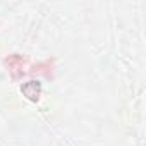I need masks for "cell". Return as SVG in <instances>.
Instances as JSON below:
<instances>
[{
    "label": "cell",
    "mask_w": 146,
    "mask_h": 146,
    "mask_svg": "<svg viewBox=\"0 0 146 146\" xmlns=\"http://www.w3.org/2000/svg\"><path fill=\"white\" fill-rule=\"evenodd\" d=\"M21 93L29 100V102H38L41 96V84L38 81H28L21 86Z\"/></svg>",
    "instance_id": "7a4b0ae2"
},
{
    "label": "cell",
    "mask_w": 146,
    "mask_h": 146,
    "mask_svg": "<svg viewBox=\"0 0 146 146\" xmlns=\"http://www.w3.org/2000/svg\"><path fill=\"white\" fill-rule=\"evenodd\" d=\"M5 65H7L9 72H11L12 79H19V78H23L26 74V70H24L26 69V58L23 55H19V53L9 55L5 58Z\"/></svg>",
    "instance_id": "6da1fadb"
}]
</instances>
